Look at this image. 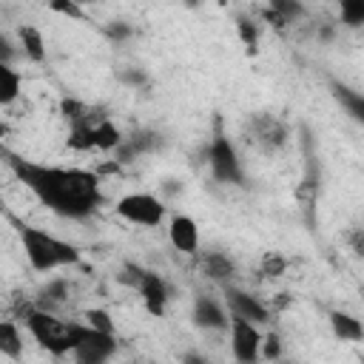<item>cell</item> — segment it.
Returning <instances> with one entry per match:
<instances>
[{"instance_id":"6da1fadb","label":"cell","mask_w":364,"mask_h":364,"mask_svg":"<svg viewBox=\"0 0 364 364\" xmlns=\"http://www.w3.org/2000/svg\"><path fill=\"white\" fill-rule=\"evenodd\" d=\"M9 168L48 210L60 216L85 219L105 202L97 171L40 165V162H28L14 154H9Z\"/></svg>"},{"instance_id":"7a4b0ae2","label":"cell","mask_w":364,"mask_h":364,"mask_svg":"<svg viewBox=\"0 0 364 364\" xmlns=\"http://www.w3.org/2000/svg\"><path fill=\"white\" fill-rule=\"evenodd\" d=\"M20 245L26 250V259L31 264V270L37 273H48L57 267H68L80 262V250L71 242H63L40 228L31 225H20Z\"/></svg>"},{"instance_id":"3957f363","label":"cell","mask_w":364,"mask_h":364,"mask_svg":"<svg viewBox=\"0 0 364 364\" xmlns=\"http://www.w3.org/2000/svg\"><path fill=\"white\" fill-rule=\"evenodd\" d=\"M23 321L34 336V341L51 355L60 358L74 350V321H60L51 310H43V307H28Z\"/></svg>"},{"instance_id":"277c9868","label":"cell","mask_w":364,"mask_h":364,"mask_svg":"<svg viewBox=\"0 0 364 364\" xmlns=\"http://www.w3.org/2000/svg\"><path fill=\"white\" fill-rule=\"evenodd\" d=\"M208 165H210L213 179L222 182V185H242V179H245L242 162H239V154H236V145L219 128V119H216V134H213V139L208 145Z\"/></svg>"},{"instance_id":"5b68a950","label":"cell","mask_w":364,"mask_h":364,"mask_svg":"<svg viewBox=\"0 0 364 364\" xmlns=\"http://www.w3.org/2000/svg\"><path fill=\"white\" fill-rule=\"evenodd\" d=\"M114 350H117L114 333H102L91 324H77L74 321V350H71V355L80 364H102L114 355Z\"/></svg>"},{"instance_id":"8992f818","label":"cell","mask_w":364,"mask_h":364,"mask_svg":"<svg viewBox=\"0 0 364 364\" xmlns=\"http://www.w3.org/2000/svg\"><path fill=\"white\" fill-rule=\"evenodd\" d=\"M114 210L131 222V225H145V228H156L165 219V202L154 193H125L117 199Z\"/></svg>"},{"instance_id":"52a82bcc","label":"cell","mask_w":364,"mask_h":364,"mask_svg":"<svg viewBox=\"0 0 364 364\" xmlns=\"http://www.w3.org/2000/svg\"><path fill=\"white\" fill-rule=\"evenodd\" d=\"M262 338L264 336L256 321L230 313V350H233L236 361H242V364L256 361L262 355Z\"/></svg>"},{"instance_id":"ba28073f","label":"cell","mask_w":364,"mask_h":364,"mask_svg":"<svg viewBox=\"0 0 364 364\" xmlns=\"http://www.w3.org/2000/svg\"><path fill=\"white\" fill-rule=\"evenodd\" d=\"M250 131V142L259 148V151H264V154H273V151H279L284 142H287V125L279 119V117H273V114H256V117H250V125H247Z\"/></svg>"},{"instance_id":"9c48e42d","label":"cell","mask_w":364,"mask_h":364,"mask_svg":"<svg viewBox=\"0 0 364 364\" xmlns=\"http://www.w3.org/2000/svg\"><path fill=\"white\" fill-rule=\"evenodd\" d=\"M136 290H139V296H142V301H145V310H148L151 316H162V313H165V304H168V299H171V290H168V284H165V279H162L159 273L142 270Z\"/></svg>"},{"instance_id":"30bf717a","label":"cell","mask_w":364,"mask_h":364,"mask_svg":"<svg viewBox=\"0 0 364 364\" xmlns=\"http://www.w3.org/2000/svg\"><path fill=\"white\" fill-rule=\"evenodd\" d=\"M168 239H171V245H173L179 253H185V256L199 253V228H196V222H193L191 216H185V213H176V216L171 219V225H168Z\"/></svg>"},{"instance_id":"8fae6325","label":"cell","mask_w":364,"mask_h":364,"mask_svg":"<svg viewBox=\"0 0 364 364\" xmlns=\"http://www.w3.org/2000/svg\"><path fill=\"white\" fill-rule=\"evenodd\" d=\"M225 299H228V307H230L233 316H245V318H250L256 324H264L270 318V310L256 296H250V293H245L239 287H225Z\"/></svg>"},{"instance_id":"7c38bea8","label":"cell","mask_w":364,"mask_h":364,"mask_svg":"<svg viewBox=\"0 0 364 364\" xmlns=\"http://www.w3.org/2000/svg\"><path fill=\"white\" fill-rule=\"evenodd\" d=\"M193 324L202 327V330H228L230 318H228V313L222 310V304L216 299L199 293L193 299Z\"/></svg>"},{"instance_id":"4fadbf2b","label":"cell","mask_w":364,"mask_h":364,"mask_svg":"<svg viewBox=\"0 0 364 364\" xmlns=\"http://www.w3.org/2000/svg\"><path fill=\"white\" fill-rule=\"evenodd\" d=\"M330 327L333 333L341 338V341H361L364 338V324L350 316V313H341V310H333L330 313Z\"/></svg>"},{"instance_id":"5bb4252c","label":"cell","mask_w":364,"mask_h":364,"mask_svg":"<svg viewBox=\"0 0 364 364\" xmlns=\"http://www.w3.org/2000/svg\"><path fill=\"white\" fill-rule=\"evenodd\" d=\"M333 97L338 100V105L355 119L364 125V94H358L355 88L344 85V82H333Z\"/></svg>"},{"instance_id":"9a60e30c","label":"cell","mask_w":364,"mask_h":364,"mask_svg":"<svg viewBox=\"0 0 364 364\" xmlns=\"http://www.w3.org/2000/svg\"><path fill=\"white\" fill-rule=\"evenodd\" d=\"M202 273H205L208 279L225 282V279H230V276L236 273V264L228 259V253H222V250H210V253L202 256Z\"/></svg>"},{"instance_id":"2e32d148","label":"cell","mask_w":364,"mask_h":364,"mask_svg":"<svg viewBox=\"0 0 364 364\" xmlns=\"http://www.w3.org/2000/svg\"><path fill=\"white\" fill-rule=\"evenodd\" d=\"M17 37H20L23 54H26L31 63H43V60H46V43H43L40 28H34V26H20Z\"/></svg>"},{"instance_id":"e0dca14e","label":"cell","mask_w":364,"mask_h":364,"mask_svg":"<svg viewBox=\"0 0 364 364\" xmlns=\"http://www.w3.org/2000/svg\"><path fill=\"white\" fill-rule=\"evenodd\" d=\"M122 145V134L114 122L108 119H97L94 122V148L97 151H117Z\"/></svg>"},{"instance_id":"ac0fdd59","label":"cell","mask_w":364,"mask_h":364,"mask_svg":"<svg viewBox=\"0 0 364 364\" xmlns=\"http://www.w3.org/2000/svg\"><path fill=\"white\" fill-rule=\"evenodd\" d=\"M23 88L20 74L11 68V63H0V105H11Z\"/></svg>"},{"instance_id":"d6986e66","label":"cell","mask_w":364,"mask_h":364,"mask_svg":"<svg viewBox=\"0 0 364 364\" xmlns=\"http://www.w3.org/2000/svg\"><path fill=\"white\" fill-rule=\"evenodd\" d=\"M0 353L9 358H20V353H23V336L11 318L0 321Z\"/></svg>"},{"instance_id":"ffe728a7","label":"cell","mask_w":364,"mask_h":364,"mask_svg":"<svg viewBox=\"0 0 364 364\" xmlns=\"http://www.w3.org/2000/svg\"><path fill=\"white\" fill-rule=\"evenodd\" d=\"M94 122L97 119L74 122L71 125V134H68V148H74V151H91L94 148Z\"/></svg>"},{"instance_id":"44dd1931","label":"cell","mask_w":364,"mask_h":364,"mask_svg":"<svg viewBox=\"0 0 364 364\" xmlns=\"http://www.w3.org/2000/svg\"><path fill=\"white\" fill-rule=\"evenodd\" d=\"M65 296H68V284H65V279H54V282H48V284L40 290V304H37V307L51 310L54 304H63Z\"/></svg>"},{"instance_id":"7402d4cb","label":"cell","mask_w":364,"mask_h":364,"mask_svg":"<svg viewBox=\"0 0 364 364\" xmlns=\"http://www.w3.org/2000/svg\"><path fill=\"white\" fill-rule=\"evenodd\" d=\"M338 17L347 28L364 26V0H338Z\"/></svg>"},{"instance_id":"603a6c76","label":"cell","mask_w":364,"mask_h":364,"mask_svg":"<svg viewBox=\"0 0 364 364\" xmlns=\"http://www.w3.org/2000/svg\"><path fill=\"white\" fill-rule=\"evenodd\" d=\"M236 31H239L242 46L253 54V51H256V46H259V26H256L253 20H247V17H239V20H236Z\"/></svg>"},{"instance_id":"cb8c5ba5","label":"cell","mask_w":364,"mask_h":364,"mask_svg":"<svg viewBox=\"0 0 364 364\" xmlns=\"http://www.w3.org/2000/svg\"><path fill=\"white\" fill-rule=\"evenodd\" d=\"M60 111H63V117L74 125V122H82V119H91V108L85 105V102H80V100H71V97H65L63 102H60Z\"/></svg>"},{"instance_id":"d4e9b609","label":"cell","mask_w":364,"mask_h":364,"mask_svg":"<svg viewBox=\"0 0 364 364\" xmlns=\"http://www.w3.org/2000/svg\"><path fill=\"white\" fill-rule=\"evenodd\" d=\"M267 9L279 11L287 23H293V20H299V17L304 14V6H301L299 0H270V6H267Z\"/></svg>"},{"instance_id":"484cf974","label":"cell","mask_w":364,"mask_h":364,"mask_svg":"<svg viewBox=\"0 0 364 364\" xmlns=\"http://www.w3.org/2000/svg\"><path fill=\"white\" fill-rule=\"evenodd\" d=\"M46 6L51 11H57V14L71 17V20H85V11H82V6L77 0H46Z\"/></svg>"},{"instance_id":"4316f807","label":"cell","mask_w":364,"mask_h":364,"mask_svg":"<svg viewBox=\"0 0 364 364\" xmlns=\"http://www.w3.org/2000/svg\"><path fill=\"white\" fill-rule=\"evenodd\" d=\"M85 324H91V327H97V330H102V333H114V318L102 310V307H91V310H85Z\"/></svg>"},{"instance_id":"83f0119b","label":"cell","mask_w":364,"mask_h":364,"mask_svg":"<svg viewBox=\"0 0 364 364\" xmlns=\"http://www.w3.org/2000/svg\"><path fill=\"white\" fill-rule=\"evenodd\" d=\"M287 270V262L282 259V256H276V253H267L264 259H262V276H267V279H276V276H282Z\"/></svg>"},{"instance_id":"f1b7e54d","label":"cell","mask_w":364,"mask_h":364,"mask_svg":"<svg viewBox=\"0 0 364 364\" xmlns=\"http://www.w3.org/2000/svg\"><path fill=\"white\" fill-rule=\"evenodd\" d=\"M262 355L264 358H282V338L276 333H267L262 338Z\"/></svg>"},{"instance_id":"f546056e","label":"cell","mask_w":364,"mask_h":364,"mask_svg":"<svg viewBox=\"0 0 364 364\" xmlns=\"http://www.w3.org/2000/svg\"><path fill=\"white\" fill-rule=\"evenodd\" d=\"M119 82H125L131 88H142V85H148V77L139 68H125V71H119Z\"/></svg>"},{"instance_id":"4dcf8cb0","label":"cell","mask_w":364,"mask_h":364,"mask_svg":"<svg viewBox=\"0 0 364 364\" xmlns=\"http://www.w3.org/2000/svg\"><path fill=\"white\" fill-rule=\"evenodd\" d=\"M347 245H350V250H353L358 259H364V228H353V230L347 233Z\"/></svg>"},{"instance_id":"1f68e13d","label":"cell","mask_w":364,"mask_h":364,"mask_svg":"<svg viewBox=\"0 0 364 364\" xmlns=\"http://www.w3.org/2000/svg\"><path fill=\"white\" fill-rule=\"evenodd\" d=\"M105 34H108L114 43H122V40H128L134 31H131V26H128V23H119V20H117V23H111V26L105 28Z\"/></svg>"},{"instance_id":"d6a6232c","label":"cell","mask_w":364,"mask_h":364,"mask_svg":"<svg viewBox=\"0 0 364 364\" xmlns=\"http://www.w3.org/2000/svg\"><path fill=\"white\" fill-rule=\"evenodd\" d=\"M262 17H264V20H267L273 28H287V26H290V23H287V20H284L279 11H273V9H264V14H262Z\"/></svg>"},{"instance_id":"836d02e7","label":"cell","mask_w":364,"mask_h":364,"mask_svg":"<svg viewBox=\"0 0 364 364\" xmlns=\"http://www.w3.org/2000/svg\"><path fill=\"white\" fill-rule=\"evenodd\" d=\"M185 6H188V9H196V6H199V0H185Z\"/></svg>"},{"instance_id":"e575fe53","label":"cell","mask_w":364,"mask_h":364,"mask_svg":"<svg viewBox=\"0 0 364 364\" xmlns=\"http://www.w3.org/2000/svg\"><path fill=\"white\" fill-rule=\"evenodd\" d=\"M77 3H80V6H88V3H94V0H77Z\"/></svg>"},{"instance_id":"d590c367","label":"cell","mask_w":364,"mask_h":364,"mask_svg":"<svg viewBox=\"0 0 364 364\" xmlns=\"http://www.w3.org/2000/svg\"><path fill=\"white\" fill-rule=\"evenodd\" d=\"M361 296H364V290H361Z\"/></svg>"}]
</instances>
